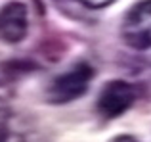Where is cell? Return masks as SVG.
<instances>
[{"mask_svg":"<svg viewBox=\"0 0 151 142\" xmlns=\"http://www.w3.org/2000/svg\"><path fill=\"white\" fill-rule=\"evenodd\" d=\"M121 35L134 50L151 48V0H142L126 12L121 23Z\"/></svg>","mask_w":151,"mask_h":142,"instance_id":"7a4b0ae2","label":"cell"},{"mask_svg":"<svg viewBox=\"0 0 151 142\" xmlns=\"http://www.w3.org/2000/svg\"><path fill=\"white\" fill-rule=\"evenodd\" d=\"M136 86L128 81L115 79L103 85L96 102V112L101 119H115L122 115L136 100Z\"/></svg>","mask_w":151,"mask_h":142,"instance_id":"3957f363","label":"cell"},{"mask_svg":"<svg viewBox=\"0 0 151 142\" xmlns=\"http://www.w3.org/2000/svg\"><path fill=\"white\" fill-rule=\"evenodd\" d=\"M77 2L82 4V6H86V8H90V10H101V8L113 4L115 0H77Z\"/></svg>","mask_w":151,"mask_h":142,"instance_id":"5b68a950","label":"cell"},{"mask_svg":"<svg viewBox=\"0 0 151 142\" xmlns=\"http://www.w3.org/2000/svg\"><path fill=\"white\" fill-rule=\"evenodd\" d=\"M29 29V10L19 0H10L0 8V41L17 44Z\"/></svg>","mask_w":151,"mask_h":142,"instance_id":"277c9868","label":"cell"},{"mask_svg":"<svg viewBox=\"0 0 151 142\" xmlns=\"http://www.w3.org/2000/svg\"><path fill=\"white\" fill-rule=\"evenodd\" d=\"M94 77V67L88 62H78L65 73L55 75L46 86V100L50 104H67L84 96Z\"/></svg>","mask_w":151,"mask_h":142,"instance_id":"6da1fadb","label":"cell"},{"mask_svg":"<svg viewBox=\"0 0 151 142\" xmlns=\"http://www.w3.org/2000/svg\"><path fill=\"white\" fill-rule=\"evenodd\" d=\"M111 142H140V140L134 138V136H130V135H119V136H115Z\"/></svg>","mask_w":151,"mask_h":142,"instance_id":"8992f818","label":"cell"}]
</instances>
